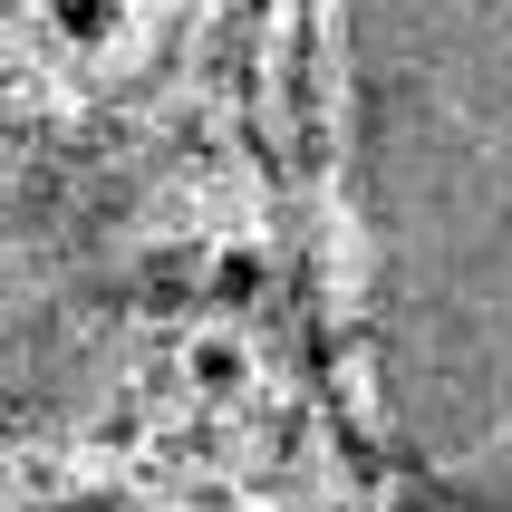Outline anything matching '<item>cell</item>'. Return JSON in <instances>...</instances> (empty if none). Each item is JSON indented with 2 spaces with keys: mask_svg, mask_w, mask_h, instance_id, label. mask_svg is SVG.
Segmentation results:
<instances>
[{
  "mask_svg": "<svg viewBox=\"0 0 512 512\" xmlns=\"http://www.w3.org/2000/svg\"><path fill=\"white\" fill-rule=\"evenodd\" d=\"M368 358L406 464L512 512V0H339Z\"/></svg>",
  "mask_w": 512,
  "mask_h": 512,
  "instance_id": "cell-1",
  "label": "cell"
},
{
  "mask_svg": "<svg viewBox=\"0 0 512 512\" xmlns=\"http://www.w3.org/2000/svg\"><path fill=\"white\" fill-rule=\"evenodd\" d=\"M136 310L126 223L97 184H0V512H49L116 387Z\"/></svg>",
  "mask_w": 512,
  "mask_h": 512,
  "instance_id": "cell-2",
  "label": "cell"
}]
</instances>
